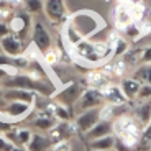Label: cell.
<instances>
[{"mask_svg": "<svg viewBox=\"0 0 151 151\" xmlns=\"http://www.w3.org/2000/svg\"><path fill=\"white\" fill-rule=\"evenodd\" d=\"M4 89H23V91L35 92L46 99H53L58 89L49 81H36L27 74V72H13L4 81Z\"/></svg>", "mask_w": 151, "mask_h": 151, "instance_id": "6da1fadb", "label": "cell"}, {"mask_svg": "<svg viewBox=\"0 0 151 151\" xmlns=\"http://www.w3.org/2000/svg\"><path fill=\"white\" fill-rule=\"evenodd\" d=\"M72 27L76 28V31L84 38V40H89L91 36H94L100 28H102V18L94 13V12L89 10H81L76 12L69 17L68 20Z\"/></svg>", "mask_w": 151, "mask_h": 151, "instance_id": "7a4b0ae2", "label": "cell"}, {"mask_svg": "<svg viewBox=\"0 0 151 151\" xmlns=\"http://www.w3.org/2000/svg\"><path fill=\"white\" fill-rule=\"evenodd\" d=\"M31 45H35L36 51H40L41 54H45L49 48H53L51 33L40 20H36L31 27Z\"/></svg>", "mask_w": 151, "mask_h": 151, "instance_id": "3957f363", "label": "cell"}, {"mask_svg": "<svg viewBox=\"0 0 151 151\" xmlns=\"http://www.w3.org/2000/svg\"><path fill=\"white\" fill-rule=\"evenodd\" d=\"M143 127L133 118V115H118L112 122V135L113 136H122L125 133H141Z\"/></svg>", "mask_w": 151, "mask_h": 151, "instance_id": "277c9868", "label": "cell"}, {"mask_svg": "<svg viewBox=\"0 0 151 151\" xmlns=\"http://www.w3.org/2000/svg\"><path fill=\"white\" fill-rule=\"evenodd\" d=\"M102 105H104V97L100 94V91L87 87V89L82 91L79 100L76 102V110L81 113V112H86V110H91V109H99Z\"/></svg>", "mask_w": 151, "mask_h": 151, "instance_id": "5b68a950", "label": "cell"}, {"mask_svg": "<svg viewBox=\"0 0 151 151\" xmlns=\"http://www.w3.org/2000/svg\"><path fill=\"white\" fill-rule=\"evenodd\" d=\"M31 27H33V22L30 20V13H27V12H15L12 20L8 22L10 33L18 36L20 40H25L28 31L31 33Z\"/></svg>", "mask_w": 151, "mask_h": 151, "instance_id": "8992f818", "label": "cell"}, {"mask_svg": "<svg viewBox=\"0 0 151 151\" xmlns=\"http://www.w3.org/2000/svg\"><path fill=\"white\" fill-rule=\"evenodd\" d=\"M84 87L81 86L79 82H71L63 89V91H58L56 95H54V102L61 104V105H66L71 109L72 105H76V102L79 100L81 94H82Z\"/></svg>", "mask_w": 151, "mask_h": 151, "instance_id": "52a82bcc", "label": "cell"}, {"mask_svg": "<svg viewBox=\"0 0 151 151\" xmlns=\"http://www.w3.org/2000/svg\"><path fill=\"white\" fill-rule=\"evenodd\" d=\"M74 135H79V130L74 122H56V125L48 132V138L53 143L71 140Z\"/></svg>", "mask_w": 151, "mask_h": 151, "instance_id": "ba28073f", "label": "cell"}, {"mask_svg": "<svg viewBox=\"0 0 151 151\" xmlns=\"http://www.w3.org/2000/svg\"><path fill=\"white\" fill-rule=\"evenodd\" d=\"M45 2V15L51 23H63L68 18V8H66L64 0H43Z\"/></svg>", "mask_w": 151, "mask_h": 151, "instance_id": "9c48e42d", "label": "cell"}, {"mask_svg": "<svg viewBox=\"0 0 151 151\" xmlns=\"http://www.w3.org/2000/svg\"><path fill=\"white\" fill-rule=\"evenodd\" d=\"M74 49V54L79 59H82L84 63H89V64H99L100 63V56L95 51V43L91 40H82L81 43H77L76 46H72Z\"/></svg>", "mask_w": 151, "mask_h": 151, "instance_id": "30bf717a", "label": "cell"}, {"mask_svg": "<svg viewBox=\"0 0 151 151\" xmlns=\"http://www.w3.org/2000/svg\"><path fill=\"white\" fill-rule=\"evenodd\" d=\"M31 112H33V105L13 100V102H7L4 112H2V115H4L7 120H10V122H17V120H22V118L28 117Z\"/></svg>", "mask_w": 151, "mask_h": 151, "instance_id": "8fae6325", "label": "cell"}, {"mask_svg": "<svg viewBox=\"0 0 151 151\" xmlns=\"http://www.w3.org/2000/svg\"><path fill=\"white\" fill-rule=\"evenodd\" d=\"M0 48H2V53L7 54L8 58H17L25 54V43L13 33L7 35L0 40Z\"/></svg>", "mask_w": 151, "mask_h": 151, "instance_id": "7c38bea8", "label": "cell"}, {"mask_svg": "<svg viewBox=\"0 0 151 151\" xmlns=\"http://www.w3.org/2000/svg\"><path fill=\"white\" fill-rule=\"evenodd\" d=\"M100 94H102V97H104V102L110 104V105H113V107H122L128 102V99L123 95V92L120 91V87L113 82H109L107 86H104L102 89H100Z\"/></svg>", "mask_w": 151, "mask_h": 151, "instance_id": "4fadbf2b", "label": "cell"}, {"mask_svg": "<svg viewBox=\"0 0 151 151\" xmlns=\"http://www.w3.org/2000/svg\"><path fill=\"white\" fill-rule=\"evenodd\" d=\"M99 122H100L99 109H91V110H86V112H81L79 115H77L74 123H76V127H77L81 135H84V133H87L94 125H97Z\"/></svg>", "mask_w": 151, "mask_h": 151, "instance_id": "5bb4252c", "label": "cell"}, {"mask_svg": "<svg viewBox=\"0 0 151 151\" xmlns=\"http://www.w3.org/2000/svg\"><path fill=\"white\" fill-rule=\"evenodd\" d=\"M4 99L7 102H25L35 107V100L38 99V94L30 91H23V89H4Z\"/></svg>", "mask_w": 151, "mask_h": 151, "instance_id": "9a60e30c", "label": "cell"}, {"mask_svg": "<svg viewBox=\"0 0 151 151\" xmlns=\"http://www.w3.org/2000/svg\"><path fill=\"white\" fill-rule=\"evenodd\" d=\"M113 20H115L117 30H120V31H123L130 23H133L132 13H130V2L128 0L122 2V4L115 8V17H113Z\"/></svg>", "mask_w": 151, "mask_h": 151, "instance_id": "2e32d148", "label": "cell"}, {"mask_svg": "<svg viewBox=\"0 0 151 151\" xmlns=\"http://www.w3.org/2000/svg\"><path fill=\"white\" fill-rule=\"evenodd\" d=\"M109 82H112L109 76L102 71V69H91V71H87L86 74V84L92 89H102L104 86H107Z\"/></svg>", "mask_w": 151, "mask_h": 151, "instance_id": "e0dca14e", "label": "cell"}, {"mask_svg": "<svg viewBox=\"0 0 151 151\" xmlns=\"http://www.w3.org/2000/svg\"><path fill=\"white\" fill-rule=\"evenodd\" d=\"M100 69H102V71L110 77V79H112V77H123L125 72L128 71V66L125 64L123 58H115L113 61L105 63V64H104Z\"/></svg>", "mask_w": 151, "mask_h": 151, "instance_id": "ac0fdd59", "label": "cell"}, {"mask_svg": "<svg viewBox=\"0 0 151 151\" xmlns=\"http://www.w3.org/2000/svg\"><path fill=\"white\" fill-rule=\"evenodd\" d=\"M33 113H35V120H33V127L40 132H49L56 125V120H54L53 115L46 113L45 110H35L33 109Z\"/></svg>", "mask_w": 151, "mask_h": 151, "instance_id": "d6986e66", "label": "cell"}, {"mask_svg": "<svg viewBox=\"0 0 151 151\" xmlns=\"http://www.w3.org/2000/svg\"><path fill=\"white\" fill-rule=\"evenodd\" d=\"M107 135H112V122L100 120L87 133H84V140L89 143V141H94V140H97V138H102V136H107Z\"/></svg>", "mask_w": 151, "mask_h": 151, "instance_id": "ffe728a7", "label": "cell"}, {"mask_svg": "<svg viewBox=\"0 0 151 151\" xmlns=\"http://www.w3.org/2000/svg\"><path fill=\"white\" fill-rule=\"evenodd\" d=\"M118 87H120V91L123 92L125 97L128 99V102H133V100H136V95L140 92L141 82H138L133 77H123L118 84Z\"/></svg>", "mask_w": 151, "mask_h": 151, "instance_id": "44dd1931", "label": "cell"}, {"mask_svg": "<svg viewBox=\"0 0 151 151\" xmlns=\"http://www.w3.org/2000/svg\"><path fill=\"white\" fill-rule=\"evenodd\" d=\"M133 118L141 127H146L151 122V100L148 102H138L133 109Z\"/></svg>", "mask_w": 151, "mask_h": 151, "instance_id": "7402d4cb", "label": "cell"}, {"mask_svg": "<svg viewBox=\"0 0 151 151\" xmlns=\"http://www.w3.org/2000/svg\"><path fill=\"white\" fill-rule=\"evenodd\" d=\"M51 146H53V141L48 138V135L31 133V140L27 145V151H49Z\"/></svg>", "mask_w": 151, "mask_h": 151, "instance_id": "603a6c76", "label": "cell"}, {"mask_svg": "<svg viewBox=\"0 0 151 151\" xmlns=\"http://www.w3.org/2000/svg\"><path fill=\"white\" fill-rule=\"evenodd\" d=\"M113 145H115V136L107 135V136H102V138H97L94 141H89L87 146L91 150H97V151H112Z\"/></svg>", "mask_w": 151, "mask_h": 151, "instance_id": "cb8c5ba5", "label": "cell"}, {"mask_svg": "<svg viewBox=\"0 0 151 151\" xmlns=\"http://www.w3.org/2000/svg\"><path fill=\"white\" fill-rule=\"evenodd\" d=\"M53 117H54V120H56V122H71L72 109H69V107H66V105H61V104L56 102Z\"/></svg>", "mask_w": 151, "mask_h": 151, "instance_id": "d4e9b609", "label": "cell"}, {"mask_svg": "<svg viewBox=\"0 0 151 151\" xmlns=\"http://www.w3.org/2000/svg\"><path fill=\"white\" fill-rule=\"evenodd\" d=\"M140 56H141V49H128L127 53L123 54V61H125V64L130 68L135 69L136 66H140Z\"/></svg>", "mask_w": 151, "mask_h": 151, "instance_id": "484cf974", "label": "cell"}, {"mask_svg": "<svg viewBox=\"0 0 151 151\" xmlns=\"http://www.w3.org/2000/svg\"><path fill=\"white\" fill-rule=\"evenodd\" d=\"M128 41L125 40V38H120L118 36L117 40H115V43L112 45V58L115 59V58H122L127 51H128Z\"/></svg>", "mask_w": 151, "mask_h": 151, "instance_id": "4316f807", "label": "cell"}, {"mask_svg": "<svg viewBox=\"0 0 151 151\" xmlns=\"http://www.w3.org/2000/svg\"><path fill=\"white\" fill-rule=\"evenodd\" d=\"M64 40H66V41H68L71 46H76L77 43L82 41L84 38L81 36V35L77 33V31H76V28L68 22V23H66V28H64Z\"/></svg>", "mask_w": 151, "mask_h": 151, "instance_id": "83f0119b", "label": "cell"}, {"mask_svg": "<svg viewBox=\"0 0 151 151\" xmlns=\"http://www.w3.org/2000/svg\"><path fill=\"white\" fill-rule=\"evenodd\" d=\"M123 35H125V40L127 41H136L138 38L141 36V28H140V23H130L128 27L123 30Z\"/></svg>", "mask_w": 151, "mask_h": 151, "instance_id": "f1b7e54d", "label": "cell"}, {"mask_svg": "<svg viewBox=\"0 0 151 151\" xmlns=\"http://www.w3.org/2000/svg\"><path fill=\"white\" fill-rule=\"evenodd\" d=\"M23 5H25V10L27 13H41L43 8H45V2L43 0H23Z\"/></svg>", "mask_w": 151, "mask_h": 151, "instance_id": "f546056e", "label": "cell"}, {"mask_svg": "<svg viewBox=\"0 0 151 151\" xmlns=\"http://www.w3.org/2000/svg\"><path fill=\"white\" fill-rule=\"evenodd\" d=\"M99 115H100V120L104 122H113V118H115V107L110 105V104H104L102 107H99Z\"/></svg>", "mask_w": 151, "mask_h": 151, "instance_id": "4dcf8cb0", "label": "cell"}, {"mask_svg": "<svg viewBox=\"0 0 151 151\" xmlns=\"http://www.w3.org/2000/svg\"><path fill=\"white\" fill-rule=\"evenodd\" d=\"M150 145H151V123L143 127L141 130V135H140V145L138 148H145V150H150Z\"/></svg>", "mask_w": 151, "mask_h": 151, "instance_id": "1f68e13d", "label": "cell"}, {"mask_svg": "<svg viewBox=\"0 0 151 151\" xmlns=\"http://www.w3.org/2000/svg\"><path fill=\"white\" fill-rule=\"evenodd\" d=\"M43 58H45V61H46V64H49V66H54L59 61V58H61V51L58 48H49L48 51H46L45 54H43Z\"/></svg>", "mask_w": 151, "mask_h": 151, "instance_id": "d6a6232c", "label": "cell"}, {"mask_svg": "<svg viewBox=\"0 0 151 151\" xmlns=\"http://www.w3.org/2000/svg\"><path fill=\"white\" fill-rule=\"evenodd\" d=\"M136 100L138 102H148V100H151V86L150 84H141L140 92L136 95Z\"/></svg>", "mask_w": 151, "mask_h": 151, "instance_id": "836d02e7", "label": "cell"}, {"mask_svg": "<svg viewBox=\"0 0 151 151\" xmlns=\"http://www.w3.org/2000/svg\"><path fill=\"white\" fill-rule=\"evenodd\" d=\"M49 151H72V145L69 140L58 141V143H53V146H51Z\"/></svg>", "mask_w": 151, "mask_h": 151, "instance_id": "e575fe53", "label": "cell"}, {"mask_svg": "<svg viewBox=\"0 0 151 151\" xmlns=\"http://www.w3.org/2000/svg\"><path fill=\"white\" fill-rule=\"evenodd\" d=\"M140 64H151V45L150 46H145V48L141 49Z\"/></svg>", "mask_w": 151, "mask_h": 151, "instance_id": "d590c367", "label": "cell"}, {"mask_svg": "<svg viewBox=\"0 0 151 151\" xmlns=\"http://www.w3.org/2000/svg\"><path fill=\"white\" fill-rule=\"evenodd\" d=\"M0 68H7V69H12V71H17V69L13 68L12 58H8L7 54H4V53H0Z\"/></svg>", "mask_w": 151, "mask_h": 151, "instance_id": "8d00e7d4", "label": "cell"}, {"mask_svg": "<svg viewBox=\"0 0 151 151\" xmlns=\"http://www.w3.org/2000/svg\"><path fill=\"white\" fill-rule=\"evenodd\" d=\"M15 145L12 143L10 140H7L4 135H0V151H12V148Z\"/></svg>", "mask_w": 151, "mask_h": 151, "instance_id": "74e56055", "label": "cell"}, {"mask_svg": "<svg viewBox=\"0 0 151 151\" xmlns=\"http://www.w3.org/2000/svg\"><path fill=\"white\" fill-rule=\"evenodd\" d=\"M7 35H10V28H8V23L0 22V40H2L4 36H7Z\"/></svg>", "mask_w": 151, "mask_h": 151, "instance_id": "f35d334b", "label": "cell"}, {"mask_svg": "<svg viewBox=\"0 0 151 151\" xmlns=\"http://www.w3.org/2000/svg\"><path fill=\"white\" fill-rule=\"evenodd\" d=\"M13 72H18V71H12V69H7V68H0V81L4 82L8 76L13 74Z\"/></svg>", "mask_w": 151, "mask_h": 151, "instance_id": "ab89813d", "label": "cell"}, {"mask_svg": "<svg viewBox=\"0 0 151 151\" xmlns=\"http://www.w3.org/2000/svg\"><path fill=\"white\" fill-rule=\"evenodd\" d=\"M12 151H27V148H23V146H13V148H12Z\"/></svg>", "mask_w": 151, "mask_h": 151, "instance_id": "60d3db41", "label": "cell"}, {"mask_svg": "<svg viewBox=\"0 0 151 151\" xmlns=\"http://www.w3.org/2000/svg\"><path fill=\"white\" fill-rule=\"evenodd\" d=\"M2 92H4V82L0 81V94H2Z\"/></svg>", "mask_w": 151, "mask_h": 151, "instance_id": "b9f144b4", "label": "cell"}, {"mask_svg": "<svg viewBox=\"0 0 151 151\" xmlns=\"http://www.w3.org/2000/svg\"><path fill=\"white\" fill-rule=\"evenodd\" d=\"M87 151H97V150H91V148H89V150H87Z\"/></svg>", "mask_w": 151, "mask_h": 151, "instance_id": "7bdbcfd3", "label": "cell"}, {"mask_svg": "<svg viewBox=\"0 0 151 151\" xmlns=\"http://www.w3.org/2000/svg\"><path fill=\"white\" fill-rule=\"evenodd\" d=\"M150 151H151V145H150Z\"/></svg>", "mask_w": 151, "mask_h": 151, "instance_id": "ee69618b", "label": "cell"}, {"mask_svg": "<svg viewBox=\"0 0 151 151\" xmlns=\"http://www.w3.org/2000/svg\"><path fill=\"white\" fill-rule=\"evenodd\" d=\"M0 53H2V48H0Z\"/></svg>", "mask_w": 151, "mask_h": 151, "instance_id": "f6af8a7d", "label": "cell"}, {"mask_svg": "<svg viewBox=\"0 0 151 151\" xmlns=\"http://www.w3.org/2000/svg\"><path fill=\"white\" fill-rule=\"evenodd\" d=\"M0 135H2V132H0Z\"/></svg>", "mask_w": 151, "mask_h": 151, "instance_id": "bcb514c9", "label": "cell"}, {"mask_svg": "<svg viewBox=\"0 0 151 151\" xmlns=\"http://www.w3.org/2000/svg\"><path fill=\"white\" fill-rule=\"evenodd\" d=\"M136 151H138V150H136Z\"/></svg>", "mask_w": 151, "mask_h": 151, "instance_id": "7dc6e473", "label": "cell"}, {"mask_svg": "<svg viewBox=\"0 0 151 151\" xmlns=\"http://www.w3.org/2000/svg\"><path fill=\"white\" fill-rule=\"evenodd\" d=\"M150 123H151V122H150Z\"/></svg>", "mask_w": 151, "mask_h": 151, "instance_id": "c3c4849f", "label": "cell"}]
</instances>
